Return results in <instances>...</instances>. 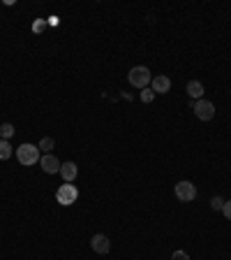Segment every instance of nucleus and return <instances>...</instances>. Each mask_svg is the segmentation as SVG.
I'll use <instances>...</instances> for the list:
<instances>
[{
    "label": "nucleus",
    "mask_w": 231,
    "mask_h": 260,
    "mask_svg": "<svg viewBox=\"0 0 231 260\" xmlns=\"http://www.w3.org/2000/svg\"><path fill=\"white\" fill-rule=\"evenodd\" d=\"M76 197H79V188L76 186H72V184H65V186H60L58 188V193H56V200L63 207H69V204H74L76 202Z\"/></svg>",
    "instance_id": "20e7f679"
},
{
    "label": "nucleus",
    "mask_w": 231,
    "mask_h": 260,
    "mask_svg": "<svg viewBox=\"0 0 231 260\" xmlns=\"http://www.w3.org/2000/svg\"><path fill=\"white\" fill-rule=\"evenodd\" d=\"M222 211H225V216H227V218H229V221H231V200H227V202H225V207H222Z\"/></svg>",
    "instance_id": "f3484780"
},
{
    "label": "nucleus",
    "mask_w": 231,
    "mask_h": 260,
    "mask_svg": "<svg viewBox=\"0 0 231 260\" xmlns=\"http://www.w3.org/2000/svg\"><path fill=\"white\" fill-rule=\"evenodd\" d=\"M16 158H19L21 165H35V163H39V146L21 144L16 149Z\"/></svg>",
    "instance_id": "f03ea898"
},
{
    "label": "nucleus",
    "mask_w": 231,
    "mask_h": 260,
    "mask_svg": "<svg viewBox=\"0 0 231 260\" xmlns=\"http://www.w3.org/2000/svg\"><path fill=\"white\" fill-rule=\"evenodd\" d=\"M211 207H213V209H218V211H222V207H225V200H222L220 195H215L211 200Z\"/></svg>",
    "instance_id": "4468645a"
},
{
    "label": "nucleus",
    "mask_w": 231,
    "mask_h": 260,
    "mask_svg": "<svg viewBox=\"0 0 231 260\" xmlns=\"http://www.w3.org/2000/svg\"><path fill=\"white\" fill-rule=\"evenodd\" d=\"M153 95H155V93H153V89H144V91H141V100L150 102V100H153Z\"/></svg>",
    "instance_id": "2eb2a0df"
},
{
    "label": "nucleus",
    "mask_w": 231,
    "mask_h": 260,
    "mask_svg": "<svg viewBox=\"0 0 231 260\" xmlns=\"http://www.w3.org/2000/svg\"><path fill=\"white\" fill-rule=\"evenodd\" d=\"M153 93H169L171 91V79L167 75H157L153 77Z\"/></svg>",
    "instance_id": "6e6552de"
},
{
    "label": "nucleus",
    "mask_w": 231,
    "mask_h": 260,
    "mask_svg": "<svg viewBox=\"0 0 231 260\" xmlns=\"http://www.w3.org/2000/svg\"><path fill=\"white\" fill-rule=\"evenodd\" d=\"M90 246H93L95 253H109V248H111V241L106 235H95L90 239Z\"/></svg>",
    "instance_id": "0eeeda50"
},
{
    "label": "nucleus",
    "mask_w": 231,
    "mask_h": 260,
    "mask_svg": "<svg viewBox=\"0 0 231 260\" xmlns=\"http://www.w3.org/2000/svg\"><path fill=\"white\" fill-rule=\"evenodd\" d=\"M171 260H190V255L185 253V251H174V255H171Z\"/></svg>",
    "instance_id": "dca6fc26"
},
{
    "label": "nucleus",
    "mask_w": 231,
    "mask_h": 260,
    "mask_svg": "<svg viewBox=\"0 0 231 260\" xmlns=\"http://www.w3.org/2000/svg\"><path fill=\"white\" fill-rule=\"evenodd\" d=\"M188 95H190V98L201 100V95H204V84H201V82H190L188 84Z\"/></svg>",
    "instance_id": "9d476101"
},
{
    "label": "nucleus",
    "mask_w": 231,
    "mask_h": 260,
    "mask_svg": "<svg viewBox=\"0 0 231 260\" xmlns=\"http://www.w3.org/2000/svg\"><path fill=\"white\" fill-rule=\"evenodd\" d=\"M53 144H56V142H53V137H42V142H39V149H42V151H51V149H53Z\"/></svg>",
    "instance_id": "ddd939ff"
},
{
    "label": "nucleus",
    "mask_w": 231,
    "mask_h": 260,
    "mask_svg": "<svg viewBox=\"0 0 231 260\" xmlns=\"http://www.w3.org/2000/svg\"><path fill=\"white\" fill-rule=\"evenodd\" d=\"M9 156H12V146H9V142L0 140V160H7Z\"/></svg>",
    "instance_id": "9b49d317"
},
{
    "label": "nucleus",
    "mask_w": 231,
    "mask_h": 260,
    "mask_svg": "<svg viewBox=\"0 0 231 260\" xmlns=\"http://www.w3.org/2000/svg\"><path fill=\"white\" fill-rule=\"evenodd\" d=\"M32 31H35V33H39V31H44V21H37V24L32 26Z\"/></svg>",
    "instance_id": "a211bd4d"
},
{
    "label": "nucleus",
    "mask_w": 231,
    "mask_h": 260,
    "mask_svg": "<svg viewBox=\"0 0 231 260\" xmlns=\"http://www.w3.org/2000/svg\"><path fill=\"white\" fill-rule=\"evenodd\" d=\"M39 165H42V170L46 172V174H56V172H60V160H58L56 156H51V153L42 156Z\"/></svg>",
    "instance_id": "423d86ee"
},
{
    "label": "nucleus",
    "mask_w": 231,
    "mask_h": 260,
    "mask_svg": "<svg viewBox=\"0 0 231 260\" xmlns=\"http://www.w3.org/2000/svg\"><path fill=\"white\" fill-rule=\"evenodd\" d=\"M194 114H197V119L201 121H211L213 116H215V105H213L211 100H197L194 102Z\"/></svg>",
    "instance_id": "39448f33"
},
{
    "label": "nucleus",
    "mask_w": 231,
    "mask_h": 260,
    "mask_svg": "<svg viewBox=\"0 0 231 260\" xmlns=\"http://www.w3.org/2000/svg\"><path fill=\"white\" fill-rule=\"evenodd\" d=\"M127 79H130L132 86H137V89H146V86L153 82V75H150V70L146 68V65H137V68H132V70H130Z\"/></svg>",
    "instance_id": "f257e3e1"
},
{
    "label": "nucleus",
    "mask_w": 231,
    "mask_h": 260,
    "mask_svg": "<svg viewBox=\"0 0 231 260\" xmlns=\"http://www.w3.org/2000/svg\"><path fill=\"white\" fill-rule=\"evenodd\" d=\"M174 193L181 202H192L194 197H197V186H194L192 181H178V184L174 186Z\"/></svg>",
    "instance_id": "7ed1b4c3"
},
{
    "label": "nucleus",
    "mask_w": 231,
    "mask_h": 260,
    "mask_svg": "<svg viewBox=\"0 0 231 260\" xmlns=\"http://www.w3.org/2000/svg\"><path fill=\"white\" fill-rule=\"evenodd\" d=\"M14 133H16V130H14L12 123H2V126H0V137H2V140H9Z\"/></svg>",
    "instance_id": "f8f14e48"
},
{
    "label": "nucleus",
    "mask_w": 231,
    "mask_h": 260,
    "mask_svg": "<svg viewBox=\"0 0 231 260\" xmlns=\"http://www.w3.org/2000/svg\"><path fill=\"white\" fill-rule=\"evenodd\" d=\"M76 174H79V167H76L72 160H67V163L60 165V177L65 179V184H72V181L76 179Z\"/></svg>",
    "instance_id": "1a4fd4ad"
}]
</instances>
